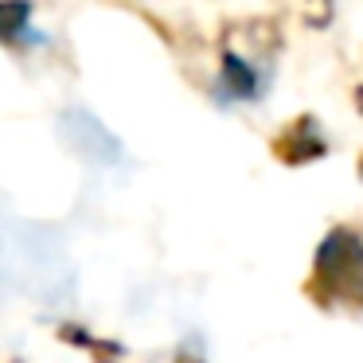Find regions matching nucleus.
I'll return each instance as SVG.
<instances>
[{
	"label": "nucleus",
	"instance_id": "f03ea898",
	"mask_svg": "<svg viewBox=\"0 0 363 363\" xmlns=\"http://www.w3.org/2000/svg\"><path fill=\"white\" fill-rule=\"evenodd\" d=\"M223 86H230V94L235 98H254V90H258V79H254V71L242 63L238 55H223Z\"/></svg>",
	"mask_w": 363,
	"mask_h": 363
},
{
	"label": "nucleus",
	"instance_id": "20e7f679",
	"mask_svg": "<svg viewBox=\"0 0 363 363\" xmlns=\"http://www.w3.org/2000/svg\"><path fill=\"white\" fill-rule=\"evenodd\" d=\"M359 172H363V168H359Z\"/></svg>",
	"mask_w": 363,
	"mask_h": 363
},
{
	"label": "nucleus",
	"instance_id": "f257e3e1",
	"mask_svg": "<svg viewBox=\"0 0 363 363\" xmlns=\"http://www.w3.org/2000/svg\"><path fill=\"white\" fill-rule=\"evenodd\" d=\"M316 269L332 281H352L355 269H363V246L355 235L347 230H336V235L324 238L320 254H316Z\"/></svg>",
	"mask_w": 363,
	"mask_h": 363
},
{
	"label": "nucleus",
	"instance_id": "7ed1b4c3",
	"mask_svg": "<svg viewBox=\"0 0 363 363\" xmlns=\"http://www.w3.org/2000/svg\"><path fill=\"white\" fill-rule=\"evenodd\" d=\"M28 16H32V4L28 0H4L0 4V40H16L24 32Z\"/></svg>",
	"mask_w": 363,
	"mask_h": 363
}]
</instances>
